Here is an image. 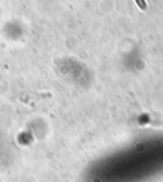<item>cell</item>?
Segmentation results:
<instances>
[{"mask_svg":"<svg viewBox=\"0 0 163 182\" xmlns=\"http://www.w3.org/2000/svg\"><path fill=\"white\" fill-rule=\"evenodd\" d=\"M135 1H136V4H138V5H139V8H140V9H145V8H147V3H145V0H135Z\"/></svg>","mask_w":163,"mask_h":182,"instance_id":"6da1fadb","label":"cell"}]
</instances>
